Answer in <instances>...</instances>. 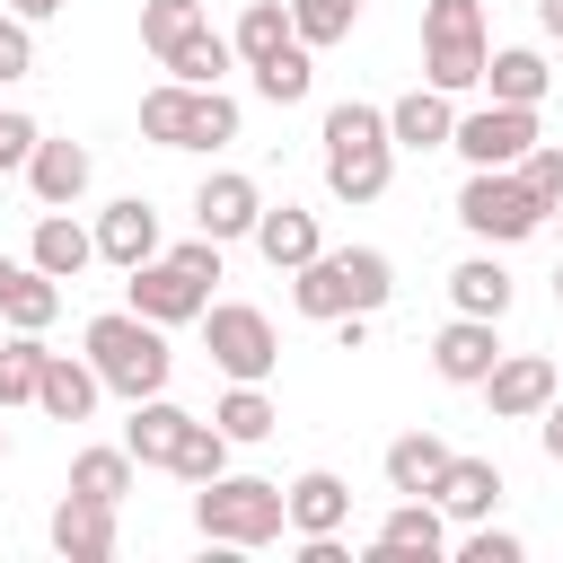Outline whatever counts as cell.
<instances>
[{"mask_svg": "<svg viewBox=\"0 0 563 563\" xmlns=\"http://www.w3.org/2000/svg\"><path fill=\"white\" fill-rule=\"evenodd\" d=\"M194 325H202V352H211L220 378H255V387H264V378L282 369V334H273V317H264L255 299H211Z\"/></svg>", "mask_w": 563, "mask_h": 563, "instance_id": "obj_8", "label": "cell"}, {"mask_svg": "<svg viewBox=\"0 0 563 563\" xmlns=\"http://www.w3.org/2000/svg\"><path fill=\"white\" fill-rule=\"evenodd\" d=\"M308 88H317V62H308L299 35H290L273 62H255V97H264V106H308Z\"/></svg>", "mask_w": 563, "mask_h": 563, "instance_id": "obj_31", "label": "cell"}, {"mask_svg": "<svg viewBox=\"0 0 563 563\" xmlns=\"http://www.w3.org/2000/svg\"><path fill=\"white\" fill-rule=\"evenodd\" d=\"M70 493H97V501L123 510V493H132V449H123V440H114V449H79V457H70Z\"/></svg>", "mask_w": 563, "mask_h": 563, "instance_id": "obj_33", "label": "cell"}, {"mask_svg": "<svg viewBox=\"0 0 563 563\" xmlns=\"http://www.w3.org/2000/svg\"><path fill=\"white\" fill-rule=\"evenodd\" d=\"M519 176H528V194H537L545 211H563V141H528Z\"/></svg>", "mask_w": 563, "mask_h": 563, "instance_id": "obj_38", "label": "cell"}, {"mask_svg": "<svg viewBox=\"0 0 563 563\" xmlns=\"http://www.w3.org/2000/svg\"><path fill=\"white\" fill-rule=\"evenodd\" d=\"M554 299H563V264H554Z\"/></svg>", "mask_w": 563, "mask_h": 563, "instance_id": "obj_47", "label": "cell"}, {"mask_svg": "<svg viewBox=\"0 0 563 563\" xmlns=\"http://www.w3.org/2000/svg\"><path fill=\"white\" fill-rule=\"evenodd\" d=\"M246 238H255V255H264L273 273H299V264H308V255L325 246V229H317V211H299V202H264Z\"/></svg>", "mask_w": 563, "mask_h": 563, "instance_id": "obj_19", "label": "cell"}, {"mask_svg": "<svg viewBox=\"0 0 563 563\" xmlns=\"http://www.w3.org/2000/svg\"><path fill=\"white\" fill-rule=\"evenodd\" d=\"M457 563H528V545H519L510 528H493V519H475V528H466V545H457Z\"/></svg>", "mask_w": 563, "mask_h": 563, "instance_id": "obj_39", "label": "cell"}, {"mask_svg": "<svg viewBox=\"0 0 563 563\" xmlns=\"http://www.w3.org/2000/svg\"><path fill=\"white\" fill-rule=\"evenodd\" d=\"M220 466H229V431H220L211 413H194L185 440H176V457H167V475H176V484H211Z\"/></svg>", "mask_w": 563, "mask_h": 563, "instance_id": "obj_32", "label": "cell"}, {"mask_svg": "<svg viewBox=\"0 0 563 563\" xmlns=\"http://www.w3.org/2000/svg\"><path fill=\"white\" fill-rule=\"evenodd\" d=\"M141 141H158V150H229V141H238V97H229V88L158 79V88L141 97Z\"/></svg>", "mask_w": 563, "mask_h": 563, "instance_id": "obj_5", "label": "cell"}, {"mask_svg": "<svg viewBox=\"0 0 563 563\" xmlns=\"http://www.w3.org/2000/svg\"><path fill=\"white\" fill-rule=\"evenodd\" d=\"M255 211H264V194H255V176H238V167H211L202 185H194V229L202 238H246L255 229Z\"/></svg>", "mask_w": 563, "mask_h": 563, "instance_id": "obj_16", "label": "cell"}, {"mask_svg": "<svg viewBox=\"0 0 563 563\" xmlns=\"http://www.w3.org/2000/svg\"><path fill=\"white\" fill-rule=\"evenodd\" d=\"M26 194L44 202V211H70L79 194H88V176H97V158H88V141H53V132H35V150H26Z\"/></svg>", "mask_w": 563, "mask_h": 563, "instance_id": "obj_13", "label": "cell"}, {"mask_svg": "<svg viewBox=\"0 0 563 563\" xmlns=\"http://www.w3.org/2000/svg\"><path fill=\"white\" fill-rule=\"evenodd\" d=\"M440 466H449V440H440V431H405V440H387V457H378L387 493H431Z\"/></svg>", "mask_w": 563, "mask_h": 563, "instance_id": "obj_28", "label": "cell"}, {"mask_svg": "<svg viewBox=\"0 0 563 563\" xmlns=\"http://www.w3.org/2000/svg\"><path fill=\"white\" fill-rule=\"evenodd\" d=\"M501 361V317H449L431 334V369L440 387H484V369Z\"/></svg>", "mask_w": 563, "mask_h": 563, "instance_id": "obj_14", "label": "cell"}, {"mask_svg": "<svg viewBox=\"0 0 563 563\" xmlns=\"http://www.w3.org/2000/svg\"><path fill=\"white\" fill-rule=\"evenodd\" d=\"M97 396H106V378L88 369V352H44L35 405H44L53 422H88V413H97Z\"/></svg>", "mask_w": 563, "mask_h": 563, "instance_id": "obj_22", "label": "cell"}, {"mask_svg": "<svg viewBox=\"0 0 563 563\" xmlns=\"http://www.w3.org/2000/svg\"><path fill=\"white\" fill-rule=\"evenodd\" d=\"M79 352H88V369L106 378V396H167V369H176V352H167V325H150L141 308H106V317H88V334H79Z\"/></svg>", "mask_w": 563, "mask_h": 563, "instance_id": "obj_3", "label": "cell"}, {"mask_svg": "<svg viewBox=\"0 0 563 563\" xmlns=\"http://www.w3.org/2000/svg\"><path fill=\"white\" fill-rule=\"evenodd\" d=\"M501 466L493 457H457L449 449V466H440V484H431V501H440V519H457V528H475V519H493L501 510Z\"/></svg>", "mask_w": 563, "mask_h": 563, "instance_id": "obj_17", "label": "cell"}, {"mask_svg": "<svg viewBox=\"0 0 563 563\" xmlns=\"http://www.w3.org/2000/svg\"><path fill=\"white\" fill-rule=\"evenodd\" d=\"M325 194L334 202H378L387 194V176H396V141H387V106H369V97H343V106H325Z\"/></svg>", "mask_w": 563, "mask_h": 563, "instance_id": "obj_2", "label": "cell"}, {"mask_svg": "<svg viewBox=\"0 0 563 563\" xmlns=\"http://www.w3.org/2000/svg\"><path fill=\"white\" fill-rule=\"evenodd\" d=\"M26 264H35V273H53V282H79V273L97 264V229H79L70 211H44V220H35V238H26Z\"/></svg>", "mask_w": 563, "mask_h": 563, "instance_id": "obj_23", "label": "cell"}, {"mask_svg": "<svg viewBox=\"0 0 563 563\" xmlns=\"http://www.w3.org/2000/svg\"><path fill=\"white\" fill-rule=\"evenodd\" d=\"M282 510H290V537H343L352 528V484L334 466H308L282 484Z\"/></svg>", "mask_w": 563, "mask_h": 563, "instance_id": "obj_15", "label": "cell"}, {"mask_svg": "<svg viewBox=\"0 0 563 563\" xmlns=\"http://www.w3.org/2000/svg\"><path fill=\"white\" fill-rule=\"evenodd\" d=\"M123 290H132L123 308H141L150 325H194V317L211 308V282H202L185 255H167V246H158L150 264H132V273H123Z\"/></svg>", "mask_w": 563, "mask_h": 563, "instance_id": "obj_9", "label": "cell"}, {"mask_svg": "<svg viewBox=\"0 0 563 563\" xmlns=\"http://www.w3.org/2000/svg\"><path fill=\"white\" fill-rule=\"evenodd\" d=\"M449 132H457V97H440L431 79L387 106V141L396 150H449Z\"/></svg>", "mask_w": 563, "mask_h": 563, "instance_id": "obj_20", "label": "cell"}, {"mask_svg": "<svg viewBox=\"0 0 563 563\" xmlns=\"http://www.w3.org/2000/svg\"><path fill=\"white\" fill-rule=\"evenodd\" d=\"M369 554H396V563H431V554H449V519H440V501L431 493H396V510L378 519V537H369Z\"/></svg>", "mask_w": 563, "mask_h": 563, "instance_id": "obj_18", "label": "cell"}, {"mask_svg": "<svg viewBox=\"0 0 563 563\" xmlns=\"http://www.w3.org/2000/svg\"><path fill=\"white\" fill-rule=\"evenodd\" d=\"M554 387H563V361H545V352H501V361L484 369V405H493V422H537Z\"/></svg>", "mask_w": 563, "mask_h": 563, "instance_id": "obj_11", "label": "cell"}, {"mask_svg": "<svg viewBox=\"0 0 563 563\" xmlns=\"http://www.w3.org/2000/svg\"><path fill=\"white\" fill-rule=\"evenodd\" d=\"M158 70H167V79H185V88H220V79L238 70V44H229L220 26H194V35L158 62Z\"/></svg>", "mask_w": 563, "mask_h": 563, "instance_id": "obj_29", "label": "cell"}, {"mask_svg": "<svg viewBox=\"0 0 563 563\" xmlns=\"http://www.w3.org/2000/svg\"><path fill=\"white\" fill-rule=\"evenodd\" d=\"M457 229L484 238V246H519V238L545 229V202L528 194L519 167H466V185H457Z\"/></svg>", "mask_w": 563, "mask_h": 563, "instance_id": "obj_7", "label": "cell"}, {"mask_svg": "<svg viewBox=\"0 0 563 563\" xmlns=\"http://www.w3.org/2000/svg\"><path fill=\"white\" fill-rule=\"evenodd\" d=\"M229 44H238V62H246V70H255V62H273V53L290 44V9H282V0H246V18H238V35H229Z\"/></svg>", "mask_w": 563, "mask_h": 563, "instance_id": "obj_35", "label": "cell"}, {"mask_svg": "<svg viewBox=\"0 0 563 563\" xmlns=\"http://www.w3.org/2000/svg\"><path fill=\"white\" fill-rule=\"evenodd\" d=\"M537 26H545V44H563V0H537Z\"/></svg>", "mask_w": 563, "mask_h": 563, "instance_id": "obj_45", "label": "cell"}, {"mask_svg": "<svg viewBox=\"0 0 563 563\" xmlns=\"http://www.w3.org/2000/svg\"><path fill=\"white\" fill-rule=\"evenodd\" d=\"M0 317H9V325H26V334H44V325H53V317H62V282H53V273H35V264H26V273H18V282H9V299H0Z\"/></svg>", "mask_w": 563, "mask_h": 563, "instance_id": "obj_36", "label": "cell"}, {"mask_svg": "<svg viewBox=\"0 0 563 563\" xmlns=\"http://www.w3.org/2000/svg\"><path fill=\"white\" fill-rule=\"evenodd\" d=\"M475 88L501 97V106H537V97L554 88V70H545L537 44H501V53H484V79H475Z\"/></svg>", "mask_w": 563, "mask_h": 563, "instance_id": "obj_24", "label": "cell"}, {"mask_svg": "<svg viewBox=\"0 0 563 563\" xmlns=\"http://www.w3.org/2000/svg\"><path fill=\"white\" fill-rule=\"evenodd\" d=\"M299 563H343V537H299Z\"/></svg>", "mask_w": 563, "mask_h": 563, "instance_id": "obj_43", "label": "cell"}, {"mask_svg": "<svg viewBox=\"0 0 563 563\" xmlns=\"http://www.w3.org/2000/svg\"><path fill=\"white\" fill-rule=\"evenodd\" d=\"M449 299H457V317H510V264L501 255H466L457 273H449Z\"/></svg>", "mask_w": 563, "mask_h": 563, "instance_id": "obj_26", "label": "cell"}, {"mask_svg": "<svg viewBox=\"0 0 563 563\" xmlns=\"http://www.w3.org/2000/svg\"><path fill=\"white\" fill-rule=\"evenodd\" d=\"M18 273H26V264H18V255H0V299H9V282H18Z\"/></svg>", "mask_w": 563, "mask_h": 563, "instance_id": "obj_46", "label": "cell"}, {"mask_svg": "<svg viewBox=\"0 0 563 563\" xmlns=\"http://www.w3.org/2000/svg\"><path fill=\"white\" fill-rule=\"evenodd\" d=\"M282 9H290V35L308 53H325V44H343L361 26V0H282Z\"/></svg>", "mask_w": 563, "mask_h": 563, "instance_id": "obj_34", "label": "cell"}, {"mask_svg": "<svg viewBox=\"0 0 563 563\" xmlns=\"http://www.w3.org/2000/svg\"><path fill=\"white\" fill-rule=\"evenodd\" d=\"M211 422L229 431V449H255V440H273V431H282V405H273L255 378H229V396L211 405Z\"/></svg>", "mask_w": 563, "mask_h": 563, "instance_id": "obj_27", "label": "cell"}, {"mask_svg": "<svg viewBox=\"0 0 563 563\" xmlns=\"http://www.w3.org/2000/svg\"><path fill=\"white\" fill-rule=\"evenodd\" d=\"M9 18H26V26H44V18H62V0H9Z\"/></svg>", "mask_w": 563, "mask_h": 563, "instance_id": "obj_44", "label": "cell"}, {"mask_svg": "<svg viewBox=\"0 0 563 563\" xmlns=\"http://www.w3.org/2000/svg\"><path fill=\"white\" fill-rule=\"evenodd\" d=\"M185 405H167V396H132V422H123V449H132V466H167L176 457V440H185Z\"/></svg>", "mask_w": 563, "mask_h": 563, "instance_id": "obj_25", "label": "cell"}, {"mask_svg": "<svg viewBox=\"0 0 563 563\" xmlns=\"http://www.w3.org/2000/svg\"><path fill=\"white\" fill-rule=\"evenodd\" d=\"M484 53H493L484 0H422V79L440 97H466L484 79Z\"/></svg>", "mask_w": 563, "mask_h": 563, "instance_id": "obj_6", "label": "cell"}, {"mask_svg": "<svg viewBox=\"0 0 563 563\" xmlns=\"http://www.w3.org/2000/svg\"><path fill=\"white\" fill-rule=\"evenodd\" d=\"M35 132H44L35 114H18V106H0V176H9V167H26V150H35Z\"/></svg>", "mask_w": 563, "mask_h": 563, "instance_id": "obj_41", "label": "cell"}, {"mask_svg": "<svg viewBox=\"0 0 563 563\" xmlns=\"http://www.w3.org/2000/svg\"><path fill=\"white\" fill-rule=\"evenodd\" d=\"M537 449L563 466V387H554V396H545V413H537Z\"/></svg>", "mask_w": 563, "mask_h": 563, "instance_id": "obj_42", "label": "cell"}, {"mask_svg": "<svg viewBox=\"0 0 563 563\" xmlns=\"http://www.w3.org/2000/svg\"><path fill=\"white\" fill-rule=\"evenodd\" d=\"M0 457H9V431H0Z\"/></svg>", "mask_w": 563, "mask_h": 563, "instance_id": "obj_48", "label": "cell"}, {"mask_svg": "<svg viewBox=\"0 0 563 563\" xmlns=\"http://www.w3.org/2000/svg\"><path fill=\"white\" fill-rule=\"evenodd\" d=\"M44 352H53V343H44V334H26V325H9V334H0V413H9V405H35Z\"/></svg>", "mask_w": 563, "mask_h": 563, "instance_id": "obj_30", "label": "cell"}, {"mask_svg": "<svg viewBox=\"0 0 563 563\" xmlns=\"http://www.w3.org/2000/svg\"><path fill=\"white\" fill-rule=\"evenodd\" d=\"M26 70H35V26L0 9V88H9V79H26Z\"/></svg>", "mask_w": 563, "mask_h": 563, "instance_id": "obj_40", "label": "cell"}, {"mask_svg": "<svg viewBox=\"0 0 563 563\" xmlns=\"http://www.w3.org/2000/svg\"><path fill=\"white\" fill-rule=\"evenodd\" d=\"M528 141H537V106H501V97H484V106L457 114V132H449V150H457L466 167H519Z\"/></svg>", "mask_w": 563, "mask_h": 563, "instance_id": "obj_10", "label": "cell"}, {"mask_svg": "<svg viewBox=\"0 0 563 563\" xmlns=\"http://www.w3.org/2000/svg\"><path fill=\"white\" fill-rule=\"evenodd\" d=\"M194 26H211V18H202V0H141V44H150L158 62H167Z\"/></svg>", "mask_w": 563, "mask_h": 563, "instance_id": "obj_37", "label": "cell"}, {"mask_svg": "<svg viewBox=\"0 0 563 563\" xmlns=\"http://www.w3.org/2000/svg\"><path fill=\"white\" fill-rule=\"evenodd\" d=\"M194 528H202V545H229V554H255V545H273L282 528H290V510H282V484L273 475H211V484H194Z\"/></svg>", "mask_w": 563, "mask_h": 563, "instance_id": "obj_4", "label": "cell"}, {"mask_svg": "<svg viewBox=\"0 0 563 563\" xmlns=\"http://www.w3.org/2000/svg\"><path fill=\"white\" fill-rule=\"evenodd\" d=\"M44 537H53V554H62V563H114V545H123L114 501H97V493H62V501H53V519H44Z\"/></svg>", "mask_w": 563, "mask_h": 563, "instance_id": "obj_12", "label": "cell"}, {"mask_svg": "<svg viewBox=\"0 0 563 563\" xmlns=\"http://www.w3.org/2000/svg\"><path fill=\"white\" fill-rule=\"evenodd\" d=\"M396 299V264L387 246H317L299 273H290V308L308 325H334V317H378Z\"/></svg>", "mask_w": 563, "mask_h": 563, "instance_id": "obj_1", "label": "cell"}, {"mask_svg": "<svg viewBox=\"0 0 563 563\" xmlns=\"http://www.w3.org/2000/svg\"><path fill=\"white\" fill-rule=\"evenodd\" d=\"M97 255H106L114 273H132V264H150V255H158V211H150L141 194H123V202H106V211H97Z\"/></svg>", "mask_w": 563, "mask_h": 563, "instance_id": "obj_21", "label": "cell"}]
</instances>
